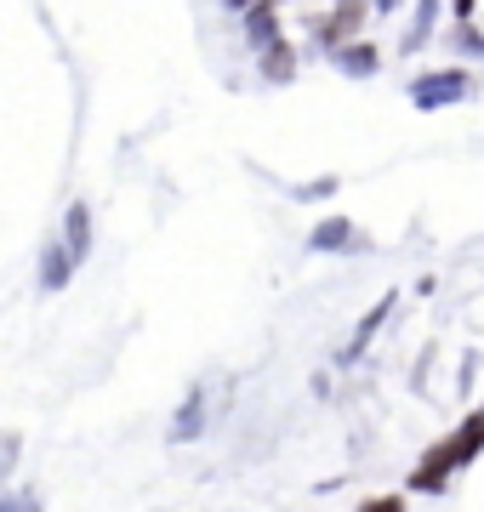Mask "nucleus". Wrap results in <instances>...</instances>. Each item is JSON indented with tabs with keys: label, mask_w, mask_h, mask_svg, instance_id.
<instances>
[{
	"label": "nucleus",
	"mask_w": 484,
	"mask_h": 512,
	"mask_svg": "<svg viewBox=\"0 0 484 512\" xmlns=\"http://www.w3.org/2000/svg\"><path fill=\"white\" fill-rule=\"evenodd\" d=\"M18 456H23V439L18 433H0V490H6V478L18 473Z\"/></svg>",
	"instance_id": "nucleus-17"
},
{
	"label": "nucleus",
	"mask_w": 484,
	"mask_h": 512,
	"mask_svg": "<svg viewBox=\"0 0 484 512\" xmlns=\"http://www.w3.org/2000/svg\"><path fill=\"white\" fill-rule=\"evenodd\" d=\"M450 444H456V467H462V473L484 456V404H479V410H467L462 427L450 433Z\"/></svg>",
	"instance_id": "nucleus-13"
},
{
	"label": "nucleus",
	"mask_w": 484,
	"mask_h": 512,
	"mask_svg": "<svg viewBox=\"0 0 484 512\" xmlns=\"http://www.w3.org/2000/svg\"><path fill=\"white\" fill-rule=\"evenodd\" d=\"M479 92V74L462 69V63H439V69H416L405 80V97L410 109L422 114H439V109H456V103H467V97Z\"/></svg>",
	"instance_id": "nucleus-1"
},
{
	"label": "nucleus",
	"mask_w": 484,
	"mask_h": 512,
	"mask_svg": "<svg viewBox=\"0 0 484 512\" xmlns=\"http://www.w3.org/2000/svg\"><path fill=\"white\" fill-rule=\"evenodd\" d=\"M393 308H399V291L376 296L371 308L359 313V325L348 330V342H342V348H336V359H331V365H336V370H354L359 359H365V353H371V342H376V336H382V325H388V319H393Z\"/></svg>",
	"instance_id": "nucleus-4"
},
{
	"label": "nucleus",
	"mask_w": 484,
	"mask_h": 512,
	"mask_svg": "<svg viewBox=\"0 0 484 512\" xmlns=\"http://www.w3.org/2000/svg\"><path fill=\"white\" fill-rule=\"evenodd\" d=\"M57 239H63V245H69V256L86 268V256H92V205H86V200L63 205V228H57Z\"/></svg>",
	"instance_id": "nucleus-12"
},
{
	"label": "nucleus",
	"mask_w": 484,
	"mask_h": 512,
	"mask_svg": "<svg viewBox=\"0 0 484 512\" xmlns=\"http://www.w3.org/2000/svg\"><path fill=\"white\" fill-rule=\"evenodd\" d=\"M342 80H376L382 74V40H354V46H342L336 57H325Z\"/></svg>",
	"instance_id": "nucleus-10"
},
{
	"label": "nucleus",
	"mask_w": 484,
	"mask_h": 512,
	"mask_svg": "<svg viewBox=\"0 0 484 512\" xmlns=\"http://www.w3.org/2000/svg\"><path fill=\"white\" fill-rule=\"evenodd\" d=\"M450 57L462 63V69H473V63H484V23H467V29H450L445 35Z\"/></svg>",
	"instance_id": "nucleus-14"
},
{
	"label": "nucleus",
	"mask_w": 484,
	"mask_h": 512,
	"mask_svg": "<svg viewBox=\"0 0 484 512\" xmlns=\"http://www.w3.org/2000/svg\"><path fill=\"white\" fill-rule=\"evenodd\" d=\"M80 274V262H75V256H69V245H63V239H46V251H40V291H46V296H57V291H69V279H75Z\"/></svg>",
	"instance_id": "nucleus-11"
},
{
	"label": "nucleus",
	"mask_w": 484,
	"mask_h": 512,
	"mask_svg": "<svg viewBox=\"0 0 484 512\" xmlns=\"http://www.w3.org/2000/svg\"><path fill=\"white\" fill-rule=\"evenodd\" d=\"M456 473H462V467H456V444H450V439H433L428 450L416 456V467H410L405 495H445Z\"/></svg>",
	"instance_id": "nucleus-3"
},
{
	"label": "nucleus",
	"mask_w": 484,
	"mask_h": 512,
	"mask_svg": "<svg viewBox=\"0 0 484 512\" xmlns=\"http://www.w3.org/2000/svg\"><path fill=\"white\" fill-rule=\"evenodd\" d=\"M251 74H257L262 86H291V80L302 74V52H297V40H280L274 52L251 57Z\"/></svg>",
	"instance_id": "nucleus-9"
},
{
	"label": "nucleus",
	"mask_w": 484,
	"mask_h": 512,
	"mask_svg": "<svg viewBox=\"0 0 484 512\" xmlns=\"http://www.w3.org/2000/svg\"><path fill=\"white\" fill-rule=\"evenodd\" d=\"M371 6L365 0H342V6H325V12H308V35L325 57H336L342 46H354V40H371Z\"/></svg>",
	"instance_id": "nucleus-2"
},
{
	"label": "nucleus",
	"mask_w": 484,
	"mask_h": 512,
	"mask_svg": "<svg viewBox=\"0 0 484 512\" xmlns=\"http://www.w3.org/2000/svg\"><path fill=\"white\" fill-rule=\"evenodd\" d=\"M359 512H410V495L405 490H388V495H365Z\"/></svg>",
	"instance_id": "nucleus-18"
},
{
	"label": "nucleus",
	"mask_w": 484,
	"mask_h": 512,
	"mask_svg": "<svg viewBox=\"0 0 484 512\" xmlns=\"http://www.w3.org/2000/svg\"><path fill=\"white\" fill-rule=\"evenodd\" d=\"M205 427H211V399H205V387H188V399L177 404V416H171V433H166V439L177 444V450H188V444L205 439Z\"/></svg>",
	"instance_id": "nucleus-7"
},
{
	"label": "nucleus",
	"mask_w": 484,
	"mask_h": 512,
	"mask_svg": "<svg viewBox=\"0 0 484 512\" xmlns=\"http://www.w3.org/2000/svg\"><path fill=\"white\" fill-rule=\"evenodd\" d=\"M154 512H166V507H154Z\"/></svg>",
	"instance_id": "nucleus-19"
},
{
	"label": "nucleus",
	"mask_w": 484,
	"mask_h": 512,
	"mask_svg": "<svg viewBox=\"0 0 484 512\" xmlns=\"http://www.w3.org/2000/svg\"><path fill=\"white\" fill-rule=\"evenodd\" d=\"M308 251L314 256H359V251H371V234H359V222L354 217H319L314 228H308Z\"/></svg>",
	"instance_id": "nucleus-5"
},
{
	"label": "nucleus",
	"mask_w": 484,
	"mask_h": 512,
	"mask_svg": "<svg viewBox=\"0 0 484 512\" xmlns=\"http://www.w3.org/2000/svg\"><path fill=\"white\" fill-rule=\"evenodd\" d=\"M439 23H445V6L439 0H416L405 18V35H399V57H422L428 40H439Z\"/></svg>",
	"instance_id": "nucleus-8"
},
{
	"label": "nucleus",
	"mask_w": 484,
	"mask_h": 512,
	"mask_svg": "<svg viewBox=\"0 0 484 512\" xmlns=\"http://www.w3.org/2000/svg\"><path fill=\"white\" fill-rule=\"evenodd\" d=\"M336 188H342V177H331V171H325V177H308V183H291L285 194H291L297 205H325V200L336 194Z\"/></svg>",
	"instance_id": "nucleus-15"
},
{
	"label": "nucleus",
	"mask_w": 484,
	"mask_h": 512,
	"mask_svg": "<svg viewBox=\"0 0 484 512\" xmlns=\"http://www.w3.org/2000/svg\"><path fill=\"white\" fill-rule=\"evenodd\" d=\"M240 23H245V46H251V57H262V52H274L280 40H291L285 35V12L280 6H240Z\"/></svg>",
	"instance_id": "nucleus-6"
},
{
	"label": "nucleus",
	"mask_w": 484,
	"mask_h": 512,
	"mask_svg": "<svg viewBox=\"0 0 484 512\" xmlns=\"http://www.w3.org/2000/svg\"><path fill=\"white\" fill-rule=\"evenodd\" d=\"M0 512H46V507H40V495H35V490H18V484H6V490H0Z\"/></svg>",
	"instance_id": "nucleus-16"
}]
</instances>
